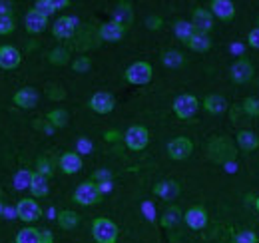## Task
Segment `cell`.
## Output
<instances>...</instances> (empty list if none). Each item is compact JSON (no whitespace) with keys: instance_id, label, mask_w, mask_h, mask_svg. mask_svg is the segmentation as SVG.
<instances>
[{"instance_id":"4316f807","label":"cell","mask_w":259,"mask_h":243,"mask_svg":"<svg viewBox=\"0 0 259 243\" xmlns=\"http://www.w3.org/2000/svg\"><path fill=\"white\" fill-rule=\"evenodd\" d=\"M56 221H58V225L62 229H74L80 223V215L76 212H70V210H62V212L58 213Z\"/></svg>"},{"instance_id":"83f0119b","label":"cell","mask_w":259,"mask_h":243,"mask_svg":"<svg viewBox=\"0 0 259 243\" xmlns=\"http://www.w3.org/2000/svg\"><path fill=\"white\" fill-rule=\"evenodd\" d=\"M174 32H176V36H178L182 42H188V40L195 34V28L192 22H184V20H180V22H176Z\"/></svg>"},{"instance_id":"d4e9b609","label":"cell","mask_w":259,"mask_h":243,"mask_svg":"<svg viewBox=\"0 0 259 243\" xmlns=\"http://www.w3.org/2000/svg\"><path fill=\"white\" fill-rule=\"evenodd\" d=\"M182 219H184L182 210H180L178 206H169V208L163 212L160 223H162V227H165V229H171V227H176V225H178Z\"/></svg>"},{"instance_id":"d6a6232c","label":"cell","mask_w":259,"mask_h":243,"mask_svg":"<svg viewBox=\"0 0 259 243\" xmlns=\"http://www.w3.org/2000/svg\"><path fill=\"white\" fill-rule=\"evenodd\" d=\"M257 233L249 231V229H243V231H237L233 235V243H257Z\"/></svg>"},{"instance_id":"f35d334b","label":"cell","mask_w":259,"mask_h":243,"mask_svg":"<svg viewBox=\"0 0 259 243\" xmlns=\"http://www.w3.org/2000/svg\"><path fill=\"white\" fill-rule=\"evenodd\" d=\"M146 26H148L150 30H160V28H162V18H160V16H150V18L146 20Z\"/></svg>"},{"instance_id":"ffe728a7","label":"cell","mask_w":259,"mask_h":243,"mask_svg":"<svg viewBox=\"0 0 259 243\" xmlns=\"http://www.w3.org/2000/svg\"><path fill=\"white\" fill-rule=\"evenodd\" d=\"M114 22L120 24V26H124L126 30L132 26V22H134V10H132V4L130 2H120L116 6V10H114Z\"/></svg>"},{"instance_id":"60d3db41","label":"cell","mask_w":259,"mask_h":243,"mask_svg":"<svg viewBox=\"0 0 259 243\" xmlns=\"http://www.w3.org/2000/svg\"><path fill=\"white\" fill-rule=\"evenodd\" d=\"M0 14H2V16H14L12 4H10V2H0Z\"/></svg>"},{"instance_id":"277c9868","label":"cell","mask_w":259,"mask_h":243,"mask_svg":"<svg viewBox=\"0 0 259 243\" xmlns=\"http://www.w3.org/2000/svg\"><path fill=\"white\" fill-rule=\"evenodd\" d=\"M199 110V100L192 94H182L174 100V114L180 120H190L194 118Z\"/></svg>"},{"instance_id":"7402d4cb","label":"cell","mask_w":259,"mask_h":243,"mask_svg":"<svg viewBox=\"0 0 259 243\" xmlns=\"http://www.w3.org/2000/svg\"><path fill=\"white\" fill-rule=\"evenodd\" d=\"M235 140H237V144H239V148H241L243 152H255L259 148V138L253 132H249V130L237 132Z\"/></svg>"},{"instance_id":"6da1fadb","label":"cell","mask_w":259,"mask_h":243,"mask_svg":"<svg viewBox=\"0 0 259 243\" xmlns=\"http://www.w3.org/2000/svg\"><path fill=\"white\" fill-rule=\"evenodd\" d=\"M118 225L108 217H96L92 221V235L96 243H116L118 241Z\"/></svg>"},{"instance_id":"5b68a950","label":"cell","mask_w":259,"mask_h":243,"mask_svg":"<svg viewBox=\"0 0 259 243\" xmlns=\"http://www.w3.org/2000/svg\"><path fill=\"white\" fill-rule=\"evenodd\" d=\"M124 142H126V146L132 152H142L150 144V132L144 126H132L124 134Z\"/></svg>"},{"instance_id":"4fadbf2b","label":"cell","mask_w":259,"mask_h":243,"mask_svg":"<svg viewBox=\"0 0 259 243\" xmlns=\"http://www.w3.org/2000/svg\"><path fill=\"white\" fill-rule=\"evenodd\" d=\"M58 166L66 176H74L82 170V157L78 152H64L58 159Z\"/></svg>"},{"instance_id":"ba28073f","label":"cell","mask_w":259,"mask_h":243,"mask_svg":"<svg viewBox=\"0 0 259 243\" xmlns=\"http://www.w3.org/2000/svg\"><path fill=\"white\" fill-rule=\"evenodd\" d=\"M253 74H255V68H253V64L247 60V58L235 60L231 64V70H229V76H231V80H233L235 84H245V82H249V80L253 78Z\"/></svg>"},{"instance_id":"f546056e","label":"cell","mask_w":259,"mask_h":243,"mask_svg":"<svg viewBox=\"0 0 259 243\" xmlns=\"http://www.w3.org/2000/svg\"><path fill=\"white\" fill-rule=\"evenodd\" d=\"M32 174L34 172H28V170H20V172L14 176V187H16V189H30Z\"/></svg>"},{"instance_id":"3957f363","label":"cell","mask_w":259,"mask_h":243,"mask_svg":"<svg viewBox=\"0 0 259 243\" xmlns=\"http://www.w3.org/2000/svg\"><path fill=\"white\" fill-rule=\"evenodd\" d=\"M72 199L78 206H96L102 199V189L96 182H82L74 189Z\"/></svg>"},{"instance_id":"44dd1931","label":"cell","mask_w":259,"mask_h":243,"mask_svg":"<svg viewBox=\"0 0 259 243\" xmlns=\"http://www.w3.org/2000/svg\"><path fill=\"white\" fill-rule=\"evenodd\" d=\"M203 110L209 112V114H215V116L224 114L227 110V100L224 96H220V94H209L203 100Z\"/></svg>"},{"instance_id":"d6986e66","label":"cell","mask_w":259,"mask_h":243,"mask_svg":"<svg viewBox=\"0 0 259 243\" xmlns=\"http://www.w3.org/2000/svg\"><path fill=\"white\" fill-rule=\"evenodd\" d=\"M154 193L162 199H176L180 195V183L174 180H163L154 185Z\"/></svg>"},{"instance_id":"4dcf8cb0","label":"cell","mask_w":259,"mask_h":243,"mask_svg":"<svg viewBox=\"0 0 259 243\" xmlns=\"http://www.w3.org/2000/svg\"><path fill=\"white\" fill-rule=\"evenodd\" d=\"M68 58H70V54H68V50H64V48H56L48 56L50 64H54V66H64V64H68Z\"/></svg>"},{"instance_id":"2e32d148","label":"cell","mask_w":259,"mask_h":243,"mask_svg":"<svg viewBox=\"0 0 259 243\" xmlns=\"http://www.w3.org/2000/svg\"><path fill=\"white\" fill-rule=\"evenodd\" d=\"M74 32H76V20L70 18V16H60V18L54 22V26H52V34H54L56 38H60V40L72 38Z\"/></svg>"},{"instance_id":"8992f818","label":"cell","mask_w":259,"mask_h":243,"mask_svg":"<svg viewBox=\"0 0 259 243\" xmlns=\"http://www.w3.org/2000/svg\"><path fill=\"white\" fill-rule=\"evenodd\" d=\"M16 217L22 219L24 223H32V221L42 217V208L38 206V201L32 199V197H22L16 204Z\"/></svg>"},{"instance_id":"9a60e30c","label":"cell","mask_w":259,"mask_h":243,"mask_svg":"<svg viewBox=\"0 0 259 243\" xmlns=\"http://www.w3.org/2000/svg\"><path fill=\"white\" fill-rule=\"evenodd\" d=\"M22 62L18 48L14 46H0V68L2 70H14Z\"/></svg>"},{"instance_id":"e575fe53","label":"cell","mask_w":259,"mask_h":243,"mask_svg":"<svg viewBox=\"0 0 259 243\" xmlns=\"http://www.w3.org/2000/svg\"><path fill=\"white\" fill-rule=\"evenodd\" d=\"M90 68H92V60L88 56H80V58H76V60L72 62V70L74 72H80V74L88 72Z\"/></svg>"},{"instance_id":"7bdbcfd3","label":"cell","mask_w":259,"mask_h":243,"mask_svg":"<svg viewBox=\"0 0 259 243\" xmlns=\"http://www.w3.org/2000/svg\"><path fill=\"white\" fill-rule=\"evenodd\" d=\"M122 136L118 134V132H106V140L108 142H116V140H120Z\"/></svg>"},{"instance_id":"603a6c76","label":"cell","mask_w":259,"mask_h":243,"mask_svg":"<svg viewBox=\"0 0 259 243\" xmlns=\"http://www.w3.org/2000/svg\"><path fill=\"white\" fill-rule=\"evenodd\" d=\"M50 191V185H48V178L34 172L32 174V183H30V193L34 197H46Z\"/></svg>"},{"instance_id":"ac0fdd59","label":"cell","mask_w":259,"mask_h":243,"mask_svg":"<svg viewBox=\"0 0 259 243\" xmlns=\"http://www.w3.org/2000/svg\"><path fill=\"white\" fill-rule=\"evenodd\" d=\"M124 36H126V28L120 26V24H116L114 20L100 26V38L106 40V42H120Z\"/></svg>"},{"instance_id":"836d02e7","label":"cell","mask_w":259,"mask_h":243,"mask_svg":"<svg viewBox=\"0 0 259 243\" xmlns=\"http://www.w3.org/2000/svg\"><path fill=\"white\" fill-rule=\"evenodd\" d=\"M16 28V22H14V16H2L0 14V36H6V34H12Z\"/></svg>"},{"instance_id":"7c38bea8","label":"cell","mask_w":259,"mask_h":243,"mask_svg":"<svg viewBox=\"0 0 259 243\" xmlns=\"http://www.w3.org/2000/svg\"><path fill=\"white\" fill-rule=\"evenodd\" d=\"M184 221L190 229H203L207 225V212L201 208V206H195V208H190L188 212L184 213Z\"/></svg>"},{"instance_id":"52a82bcc","label":"cell","mask_w":259,"mask_h":243,"mask_svg":"<svg viewBox=\"0 0 259 243\" xmlns=\"http://www.w3.org/2000/svg\"><path fill=\"white\" fill-rule=\"evenodd\" d=\"M192 152H194V144H192V140L186 138V136H178V138H174V140L167 144V155H169L171 159H176V161L190 157Z\"/></svg>"},{"instance_id":"30bf717a","label":"cell","mask_w":259,"mask_h":243,"mask_svg":"<svg viewBox=\"0 0 259 243\" xmlns=\"http://www.w3.org/2000/svg\"><path fill=\"white\" fill-rule=\"evenodd\" d=\"M24 26H26V30L30 32V34H40V32H44L48 28V16L42 14L40 10L32 8L24 16Z\"/></svg>"},{"instance_id":"b9f144b4","label":"cell","mask_w":259,"mask_h":243,"mask_svg":"<svg viewBox=\"0 0 259 243\" xmlns=\"http://www.w3.org/2000/svg\"><path fill=\"white\" fill-rule=\"evenodd\" d=\"M42 243H54V237L48 229H42Z\"/></svg>"},{"instance_id":"f1b7e54d","label":"cell","mask_w":259,"mask_h":243,"mask_svg":"<svg viewBox=\"0 0 259 243\" xmlns=\"http://www.w3.org/2000/svg\"><path fill=\"white\" fill-rule=\"evenodd\" d=\"M46 120L50 122V126H54V128H64L66 124H68V112L62 110V108H56V110L48 112Z\"/></svg>"},{"instance_id":"cb8c5ba5","label":"cell","mask_w":259,"mask_h":243,"mask_svg":"<svg viewBox=\"0 0 259 243\" xmlns=\"http://www.w3.org/2000/svg\"><path fill=\"white\" fill-rule=\"evenodd\" d=\"M186 44H188V48L194 50V52H207V50L211 48V38H209V34L195 32Z\"/></svg>"},{"instance_id":"e0dca14e","label":"cell","mask_w":259,"mask_h":243,"mask_svg":"<svg viewBox=\"0 0 259 243\" xmlns=\"http://www.w3.org/2000/svg\"><path fill=\"white\" fill-rule=\"evenodd\" d=\"M209 12L213 16H218L220 20H231L235 16V4L229 0H211Z\"/></svg>"},{"instance_id":"ab89813d","label":"cell","mask_w":259,"mask_h":243,"mask_svg":"<svg viewBox=\"0 0 259 243\" xmlns=\"http://www.w3.org/2000/svg\"><path fill=\"white\" fill-rule=\"evenodd\" d=\"M247 42H249V46H251V48H257V50H259V26L249 32Z\"/></svg>"},{"instance_id":"8d00e7d4","label":"cell","mask_w":259,"mask_h":243,"mask_svg":"<svg viewBox=\"0 0 259 243\" xmlns=\"http://www.w3.org/2000/svg\"><path fill=\"white\" fill-rule=\"evenodd\" d=\"M243 112L249 116H259V100L257 98H245L243 100Z\"/></svg>"},{"instance_id":"8fae6325","label":"cell","mask_w":259,"mask_h":243,"mask_svg":"<svg viewBox=\"0 0 259 243\" xmlns=\"http://www.w3.org/2000/svg\"><path fill=\"white\" fill-rule=\"evenodd\" d=\"M192 24H194L195 32L209 34V30L213 28V14L205 8H195L192 14Z\"/></svg>"},{"instance_id":"d590c367","label":"cell","mask_w":259,"mask_h":243,"mask_svg":"<svg viewBox=\"0 0 259 243\" xmlns=\"http://www.w3.org/2000/svg\"><path fill=\"white\" fill-rule=\"evenodd\" d=\"M163 64L165 66H182L184 64V56L180 54V52H176V50H171V52H165L163 54Z\"/></svg>"},{"instance_id":"74e56055","label":"cell","mask_w":259,"mask_h":243,"mask_svg":"<svg viewBox=\"0 0 259 243\" xmlns=\"http://www.w3.org/2000/svg\"><path fill=\"white\" fill-rule=\"evenodd\" d=\"M36 172H38V174H42V176H46V178H50V176H52L50 161H48L46 157H40V159H38V164H36Z\"/></svg>"},{"instance_id":"ee69618b","label":"cell","mask_w":259,"mask_h":243,"mask_svg":"<svg viewBox=\"0 0 259 243\" xmlns=\"http://www.w3.org/2000/svg\"><path fill=\"white\" fill-rule=\"evenodd\" d=\"M255 210H257V212H259V197H257V199H255Z\"/></svg>"},{"instance_id":"9c48e42d","label":"cell","mask_w":259,"mask_h":243,"mask_svg":"<svg viewBox=\"0 0 259 243\" xmlns=\"http://www.w3.org/2000/svg\"><path fill=\"white\" fill-rule=\"evenodd\" d=\"M90 110H94L96 114H110L116 108V98L110 92H96L90 102H88Z\"/></svg>"},{"instance_id":"1f68e13d","label":"cell","mask_w":259,"mask_h":243,"mask_svg":"<svg viewBox=\"0 0 259 243\" xmlns=\"http://www.w3.org/2000/svg\"><path fill=\"white\" fill-rule=\"evenodd\" d=\"M34 8H36V10H40V12H42V14H46V16H50V14H54V12L58 10L56 0H38V2L34 4Z\"/></svg>"},{"instance_id":"484cf974","label":"cell","mask_w":259,"mask_h":243,"mask_svg":"<svg viewBox=\"0 0 259 243\" xmlns=\"http://www.w3.org/2000/svg\"><path fill=\"white\" fill-rule=\"evenodd\" d=\"M16 243H42V231L36 227H24L16 233Z\"/></svg>"},{"instance_id":"7a4b0ae2","label":"cell","mask_w":259,"mask_h":243,"mask_svg":"<svg viewBox=\"0 0 259 243\" xmlns=\"http://www.w3.org/2000/svg\"><path fill=\"white\" fill-rule=\"evenodd\" d=\"M124 78L132 86H146L154 78V68H152V64H148V62L144 60L134 62L132 66H128V70L124 72Z\"/></svg>"},{"instance_id":"5bb4252c","label":"cell","mask_w":259,"mask_h":243,"mask_svg":"<svg viewBox=\"0 0 259 243\" xmlns=\"http://www.w3.org/2000/svg\"><path fill=\"white\" fill-rule=\"evenodd\" d=\"M38 92L30 88V86H26V88H20V90L16 92L14 96H12V102L18 106V108H24V110H32L34 106L38 104Z\"/></svg>"}]
</instances>
